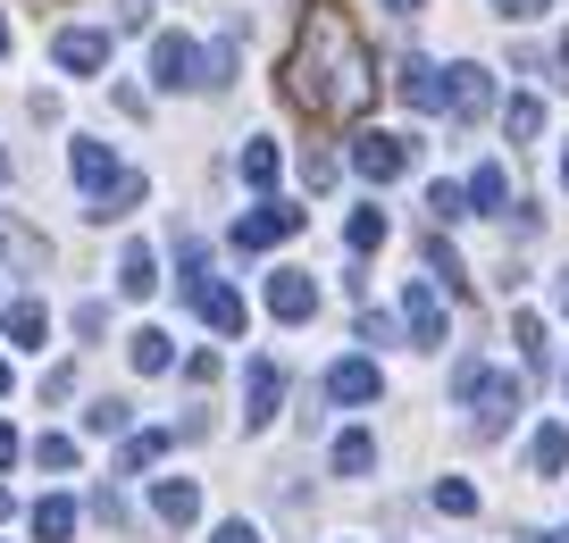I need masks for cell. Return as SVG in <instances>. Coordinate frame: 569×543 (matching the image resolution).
<instances>
[{
  "instance_id": "obj_1",
  "label": "cell",
  "mask_w": 569,
  "mask_h": 543,
  "mask_svg": "<svg viewBox=\"0 0 569 543\" xmlns=\"http://www.w3.org/2000/svg\"><path fill=\"white\" fill-rule=\"evenodd\" d=\"M277 92L319 125H343V118H360V109L377 101L369 42H360V26L343 18V0H310L302 9L293 51H284V68H277Z\"/></svg>"
},
{
  "instance_id": "obj_2",
  "label": "cell",
  "mask_w": 569,
  "mask_h": 543,
  "mask_svg": "<svg viewBox=\"0 0 569 543\" xmlns=\"http://www.w3.org/2000/svg\"><path fill=\"white\" fill-rule=\"evenodd\" d=\"M68 175H76V193H84V218H92V227H118L126 210H142V201H151V175H142V168H118V151H109V142H92V134L68 142Z\"/></svg>"
},
{
  "instance_id": "obj_3",
  "label": "cell",
  "mask_w": 569,
  "mask_h": 543,
  "mask_svg": "<svg viewBox=\"0 0 569 543\" xmlns=\"http://www.w3.org/2000/svg\"><path fill=\"white\" fill-rule=\"evenodd\" d=\"M452 393L478 410V435H486V443H495L502 426L519 419V385H511V376H495L486 360H461V369H452Z\"/></svg>"
},
{
  "instance_id": "obj_4",
  "label": "cell",
  "mask_w": 569,
  "mask_h": 543,
  "mask_svg": "<svg viewBox=\"0 0 569 543\" xmlns=\"http://www.w3.org/2000/svg\"><path fill=\"white\" fill-rule=\"evenodd\" d=\"M310 227V210H293V201H260V210L234 227V251H268V243H293V234Z\"/></svg>"
},
{
  "instance_id": "obj_5",
  "label": "cell",
  "mask_w": 569,
  "mask_h": 543,
  "mask_svg": "<svg viewBox=\"0 0 569 543\" xmlns=\"http://www.w3.org/2000/svg\"><path fill=\"white\" fill-rule=\"evenodd\" d=\"M410 159H419V142H410V134H360V142H352V168L369 175V184L410 175Z\"/></svg>"
},
{
  "instance_id": "obj_6",
  "label": "cell",
  "mask_w": 569,
  "mask_h": 543,
  "mask_svg": "<svg viewBox=\"0 0 569 543\" xmlns=\"http://www.w3.org/2000/svg\"><path fill=\"white\" fill-rule=\"evenodd\" d=\"M402 334H410V351H445V301H436V284H402Z\"/></svg>"
},
{
  "instance_id": "obj_7",
  "label": "cell",
  "mask_w": 569,
  "mask_h": 543,
  "mask_svg": "<svg viewBox=\"0 0 569 543\" xmlns=\"http://www.w3.org/2000/svg\"><path fill=\"white\" fill-rule=\"evenodd\" d=\"M445 109H452L461 125H478L486 109H495V76H486L478 59H469V68H445Z\"/></svg>"
},
{
  "instance_id": "obj_8",
  "label": "cell",
  "mask_w": 569,
  "mask_h": 543,
  "mask_svg": "<svg viewBox=\"0 0 569 543\" xmlns=\"http://www.w3.org/2000/svg\"><path fill=\"white\" fill-rule=\"evenodd\" d=\"M151 76H160L168 92H201V42L160 34V42H151Z\"/></svg>"
},
{
  "instance_id": "obj_9",
  "label": "cell",
  "mask_w": 569,
  "mask_h": 543,
  "mask_svg": "<svg viewBox=\"0 0 569 543\" xmlns=\"http://www.w3.org/2000/svg\"><path fill=\"white\" fill-rule=\"evenodd\" d=\"M393 92H402V109L436 118V109H445V68H436V59H402V68H393Z\"/></svg>"
},
{
  "instance_id": "obj_10",
  "label": "cell",
  "mask_w": 569,
  "mask_h": 543,
  "mask_svg": "<svg viewBox=\"0 0 569 543\" xmlns=\"http://www.w3.org/2000/svg\"><path fill=\"white\" fill-rule=\"evenodd\" d=\"M310 310H319V284H310L302 268H277V276H268V318H284V326H302Z\"/></svg>"
},
{
  "instance_id": "obj_11",
  "label": "cell",
  "mask_w": 569,
  "mask_h": 543,
  "mask_svg": "<svg viewBox=\"0 0 569 543\" xmlns=\"http://www.w3.org/2000/svg\"><path fill=\"white\" fill-rule=\"evenodd\" d=\"M277 402H284V369H277V360H251V376H243V426H268V419H277Z\"/></svg>"
},
{
  "instance_id": "obj_12",
  "label": "cell",
  "mask_w": 569,
  "mask_h": 543,
  "mask_svg": "<svg viewBox=\"0 0 569 543\" xmlns=\"http://www.w3.org/2000/svg\"><path fill=\"white\" fill-rule=\"evenodd\" d=\"M51 59H59L68 76H92V68L109 59V34H92V26H59V34H51Z\"/></svg>"
},
{
  "instance_id": "obj_13",
  "label": "cell",
  "mask_w": 569,
  "mask_h": 543,
  "mask_svg": "<svg viewBox=\"0 0 569 543\" xmlns=\"http://www.w3.org/2000/svg\"><path fill=\"white\" fill-rule=\"evenodd\" d=\"M377 393H386L377 360H336V369H327V402H377Z\"/></svg>"
},
{
  "instance_id": "obj_14",
  "label": "cell",
  "mask_w": 569,
  "mask_h": 543,
  "mask_svg": "<svg viewBox=\"0 0 569 543\" xmlns=\"http://www.w3.org/2000/svg\"><path fill=\"white\" fill-rule=\"evenodd\" d=\"M193 318H201V326H210V334H227V343H234V334H243V301H234L227 293V284H201V293H193Z\"/></svg>"
},
{
  "instance_id": "obj_15",
  "label": "cell",
  "mask_w": 569,
  "mask_h": 543,
  "mask_svg": "<svg viewBox=\"0 0 569 543\" xmlns=\"http://www.w3.org/2000/svg\"><path fill=\"white\" fill-rule=\"evenodd\" d=\"M151 510H160V526H193L201 519V485L193 476H160V485H151Z\"/></svg>"
},
{
  "instance_id": "obj_16",
  "label": "cell",
  "mask_w": 569,
  "mask_h": 543,
  "mask_svg": "<svg viewBox=\"0 0 569 543\" xmlns=\"http://www.w3.org/2000/svg\"><path fill=\"white\" fill-rule=\"evenodd\" d=\"M126 369H134V376H168V369H177V343H168L160 326H134V334H126Z\"/></svg>"
},
{
  "instance_id": "obj_17",
  "label": "cell",
  "mask_w": 569,
  "mask_h": 543,
  "mask_svg": "<svg viewBox=\"0 0 569 543\" xmlns=\"http://www.w3.org/2000/svg\"><path fill=\"white\" fill-rule=\"evenodd\" d=\"M118 293H160V251H151V243H126L118 251Z\"/></svg>"
},
{
  "instance_id": "obj_18",
  "label": "cell",
  "mask_w": 569,
  "mask_h": 543,
  "mask_svg": "<svg viewBox=\"0 0 569 543\" xmlns=\"http://www.w3.org/2000/svg\"><path fill=\"white\" fill-rule=\"evenodd\" d=\"M76 519H84V510H76V493H42V502H34V543H68Z\"/></svg>"
},
{
  "instance_id": "obj_19",
  "label": "cell",
  "mask_w": 569,
  "mask_h": 543,
  "mask_svg": "<svg viewBox=\"0 0 569 543\" xmlns=\"http://www.w3.org/2000/svg\"><path fill=\"white\" fill-rule=\"evenodd\" d=\"M461 201H469V218H495L502 201H511V175H502L495 159H486V168H478V175H469V184H461Z\"/></svg>"
},
{
  "instance_id": "obj_20",
  "label": "cell",
  "mask_w": 569,
  "mask_h": 543,
  "mask_svg": "<svg viewBox=\"0 0 569 543\" xmlns=\"http://www.w3.org/2000/svg\"><path fill=\"white\" fill-rule=\"evenodd\" d=\"M327 460H336V476H369V469H377V435H360V426H343V435L327 443Z\"/></svg>"
},
{
  "instance_id": "obj_21",
  "label": "cell",
  "mask_w": 569,
  "mask_h": 543,
  "mask_svg": "<svg viewBox=\"0 0 569 543\" xmlns=\"http://www.w3.org/2000/svg\"><path fill=\"white\" fill-rule=\"evenodd\" d=\"M528 469L536 476H561L569 469V426H536V435H528Z\"/></svg>"
},
{
  "instance_id": "obj_22",
  "label": "cell",
  "mask_w": 569,
  "mask_h": 543,
  "mask_svg": "<svg viewBox=\"0 0 569 543\" xmlns=\"http://www.w3.org/2000/svg\"><path fill=\"white\" fill-rule=\"evenodd\" d=\"M0 260H18V268H42V260H51V243H42L34 227H18V218H0Z\"/></svg>"
},
{
  "instance_id": "obj_23",
  "label": "cell",
  "mask_w": 569,
  "mask_h": 543,
  "mask_svg": "<svg viewBox=\"0 0 569 543\" xmlns=\"http://www.w3.org/2000/svg\"><path fill=\"white\" fill-rule=\"evenodd\" d=\"M0 326H9V351H34L42 334H51V318H42V301H9V318H0Z\"/></svg>"
},
{
  "instance_id": "obj_24",
  "label": "cell",
  "mask_w": 569,
  "mask_h": 543,
  "mask_svg": "<svg viewBox=\"0 0 569 543\" xmlns=\"http://www.w3.org/2000/svg\"><path fill=\"white\" fill-rule=\"evenodd\" d=\"M168 443H177V435H160V426H142V435H126V443H118V476H142L151 460L168 452Z\"/></svg>"
},
{
  "instance_id": "obj_25",
  "label": "cell",
  "mask_w": 569,
  "mask_h": 543,
  "mask_svg": "<svg viewBox=\"0 0 569 543\" xmlns=\"http://www.w3.org/2000/svg\"><path fill=\"white\" fill-rule=\"evenodd\" d=\"M177 284H184V301L210 284V243H201V234H177Z\"/></svg>"
},
{
  "instance_id": "obj_26",
  "label": "cell",
  "mask_w": 569,
  "mask_h": 543,
  "mask_svg": "<svg viewBox=\"0 0 569 543\" xmlns=\"http://www.w3.org/2000/svg\"><path fill=\"white\" fill-rule=\"evenodd\" d=\"M502 134H511V142H536V134H545V101H536V92H519V101L502 109Z\"/></svg>"
},
{
  "instance_id": "obj_27",
  "label": "cell",
  "mask_w": 569,
  "mask_h": 543,
  "mask_svg": "<svg viewBox=\"0 0 569 543\" xmlns=\"http://www.w3.org/2000/svg\"><path fill=\"white\" fill-rule=\"evenodd\" d=\"M419 251H427V268H436V276H445V284H452V293H469V268H461V251H452V243H445V234H427V243H419Z\"/></svg>"
},
{
  "instance_id": "obj_28",
  "label": "cell",
  "mask_w": 569,
  "mask_h": 543,
  "mask_svg": "<svg viewBox=\"0 0 569 543\" xmlns=\"http://www.w3.org/2000/svg\"><path fill=\"white\" fill-rule=\"evenodd\" d=\"M277 168H284L277 142H243V184H260V193H268V184H277Z\"/></svg>"
},
{
  "instance_id": "obj_29",
  "label": "cell",
  "mask_w": 569,
  "mask_h": 543,
  "mask_svg": "<svg viewBox=\"0 0 569 543\" xmlns=\"http://www.w3.org/2000/svg\"><path fill=\"white\" fill-rule=\"evenodd\" d=\"M436 510H445V519H478V485H469V476H445V485H436Z\"/></svg>"
},
{
  "instance_id": "obj_30",
  "label": "cell",
  "mask_w": 569,
  "mask_h": 543,
  "mask_svg": "<svg viewBox=\"0 0 569 543\" xmlns=\"http://www.w3.org/2000/svg\"><path fill=\"white\" fill-rule=\"evenodd\" d=\"M201 84H210V92L234 84V42H201Z\"/></svg>"
},
{
  "instance_id": "obj_31",
  "label": "cell",
  "mask_w": 569,
  "mask_h": 543,
  "mask_svg": "<svg viewBox=\"0 0 569 543\" xmlns=\"http://www.w3.org/2000/svg\"><path fill=\"white\" fill-rule=\"evenodd\" d=\"M343 243H352L360 260H369V251L386 243V210H352V227H343Z\"/></svg>"
},
{
  "instance_id": "obj_32",
  "label": "cell",
  "mask_w": 569,
  "mask_h": 543,
  "mask_svg": "<svg viewBox=\"0 0 569 543\" xmlns=\"http://www.w3.org/2000/svg\"><path fill=\"white\" fill-rule=\"evenodd\" d=\"M511 343L528 351V369H545V318H536V310H519V318H511Z\"/></svg>"
},
{
  "instance_id": "obj_33",
  "label": "cell",
  "mask_w": 569,
  "mask_h": 543,
  "mask_svg": "<svg viewBox=\"0 0 569 543\" xmlns=\"http://www.w3.org/2000/svg\"><path fill=\"white\" fill-rule=\"evenodd\" d=\"M126 419H134V410H126L118 393H109V402H92V410H84V426H92V435H126Z\"/></svg>"
},
{
  "instance_id": "obj_34",
  "label": "cell",
  "mask_w": 569,
  "mask_h": 543,
  "mask_svg": "<svg viewBox=\"0 0 569 543\" xmlns=\"http://www.w3.org/2000/svg\"><path fill=\"white\" fill-rule=\"evenodd\" d=\"M427 210H436V227H452V218H469L461 184H427Z\"/></svg>"
},
{
  "instance_id": "obj_35",
  "label": "cell",
  "mask_w": 569,
  "mask_h": 543,
  "mask_svg": "<svg viewBox=\"0 0 569 543\" xmlns=\"http://www.w3.org/2000/svg\"><path fill=\"white\" fill-rule=\"evenodd\" d=\"M34 460H42L51 476H59V469H76V435H42V443H34Z\"/></svg>"
},
{
  "instance_id": "obj_36",
  "label": "cell",
  "mask_w": 569,
  "mask_h": 543,
  "mask_svg": "<svg viewBox=\"0 0 569 543\" xmlns=\"http://www.w3.org/2000/svg\"><path fill=\"white\" fill-rule=\"evenodd\" d=\"M177 369H184V385L210 393V385H218V351H193V360H177Z\"/></svg>"
},
{
  "instance_id": "obj_37",
  "label": "cell",
  "mask_w": 569,
  "mask_h": 543,
  "mask_svg": "<svg viewBox=\"0 0 569 543\" xmlns=\"http://www.w3.org/2000/svg\"><path fill=\"white\" fill-rule=\"evenodd\" d=\"M302 184H310V193H327V184H336V151H310L302 159Z\"/></svg>"
},
{
  "instance_id": "obj_38",
  "label": "cell",
  "mask_w": 569,
  "mask_h": 543,
  "mask_svg": "<svg viewBox=\"0 0 569 543\" xmlns=\"http://www.w3.org/2000/svg\"><path fill=\"white\" fill-rule=\"evenodd\" d=\"M68 393H76V360H59V369L42 376V402H68Z\"/></svg>"
},
{
  "instance_id": "obj_39",
  "label": "cell",
  "mask_w": 569,
  "mask_h": 543,
  "mask_svg": "<svg viewBox=\"0 0 569 543\" xmlns=\"http://www.w3.org/2000/svg\"><path fill=\"white\" fill-rule=\"evenodd\" d=\"M552 0H495V18H511V26H528V18H545Z\"/></svg>"
},
{
  "instance_id": "obj_40",
  "label": "cell",
  "mask_w": 569,
  "mask_h": 543,
  "mask_svg": "<svg viewBox=\"0 0 569 543\" xmlns=\"http://www.w3.org/2000/svg\"><path fill=\"white\" fill-rule=\"evenodd\" d=\"M210 543H260V526H243V519H227V526H218V535Z\"/></svg>"
},
{
  "instance_id": "obj_41",
  "label": "cell",
  "mask_w": 569,
  "mask_h": 543,
  "mask_svg": "<svg viewBox=\"0 0 569 543\" xmlns=\"http://www.w3.org/2000/svg\"><path fill=\"white\" fill-rule=\"evenodd\" d=\"M0 469H18V426H0Z\"/></svg>"
},
{
  "instance_id": "obj_42",
  "label": "cell",
  "mask_w": 569,
  "mask_h": 543,
  "mask_svg": "<svg viewBox=\"0 0 569 543\" xmlns=\"http://www.w3.org/2000/svg\"><path fill=\"white\" fill-rule=\"evenodd\" d=\"M386 9H393V18H419V9H427V0H386Z\"/></svg>"
},
{
  "instance_id": "obj_43",
  "label": "cell",
  "mask_w": 569,
  "mask_h": 543,
  "mask_svg": "<svg viewBox=\"0 0 569 543\" xmlns=\"http://www.w3.org/2000/svg\"><path fill=\"white\" fill-rule=\"evenodd\" d=\"M126 18H134V26H142V18H151V0H126Z\"/></svg>"
},
{
  "instance_id": "obj_44",
  "label": "cell",
  "mask_w": 569,
  "mask_h": 543,
  "mask_svg": "<svg viewBox=\"0 0 569 543\" xmlns=\"http://www.w3.org/2000/svg\"><path fill=\"white\" fill-rule=\"evenodd\" d=\"M552 59H561V84H569V34H561V51H552Z\"/></svg>"
},
{
  "instance_id": "obj_45",
  "label": "cell",
  "mask_w": 569,
  "mask_h": 543,
  "mask_svg": "<svg viewBox=\"0 0 569 543\" xmlns=\"http://www.w3.org/2000/svg\"><path fill=\"white\" fill-rule=\"evenodd\" d=\"M0 59H9V18H0Z\"/></svg>"
},
{
  "instance_id": "obj_46",
  "label": "cell",
  "mask_w": 569,
  "mask_h": 543,
  "mask_svg": "<svg viewBox=\"0 0 569 543\" xmlns=\"http://www.w3.org/2000/svg\"><path fill=\"white\" fill-rule=\"evenodd\" d=\"M0 519H9V485H0Z\"/></svg>"
},
{
  "instance_id": "obj_47",
  "label": "cell",
  "mask_w": 569,
  "mask_h": 543,
  "mask_svg": "<svg viewBox=\"0 0 569 543\" xmlns=\"http://www.w3.org/2000/svg\"><path fill=\"white\" fill-rule=\"evenodd\" d=\"M0 393H9V360H0Z\"/></svg>"
},
{
  "instance_id": "obj_48",
  "label": "cell",
  "mask_w": 569,
  "mask_h": 543,
  "mask_svg": "<svg viewBox=\"0 0 569 543\" xmlns=\"http://www.w3.org/2000/svg\"><path fill=\"white\" fill-rule=\"evenodd\" d=\"M0 184H9V151H0Z\"/></svg>"
},
{
  "instance_id": "obj_49",
  "label": "cell",
  "mask_w": 569,
  "mask_h": 543,
  "mask_svg": "<svg viewBox=\"0 0 569 543\" xmlns=\"http://www.w3.org/2000/svg\"><path fill=\"white\" fill-rule=\"evenodd\" d=\"M561 184H569V151H561Z\"/></svg>"
}]
</instances>
